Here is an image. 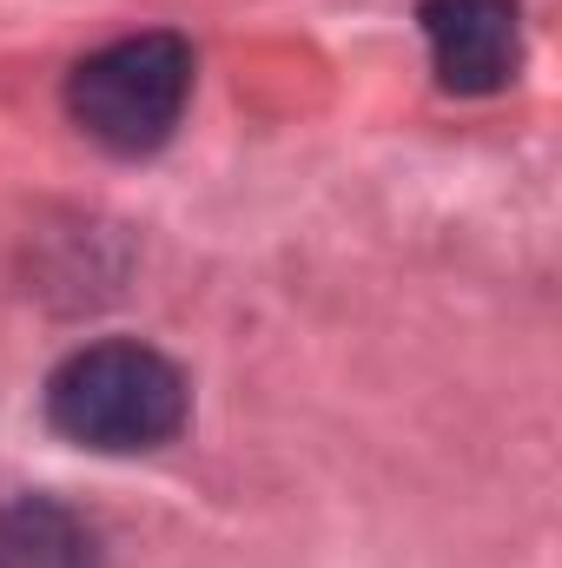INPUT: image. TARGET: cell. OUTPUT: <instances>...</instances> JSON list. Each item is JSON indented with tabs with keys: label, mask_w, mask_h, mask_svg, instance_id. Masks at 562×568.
Masks as SVG:
<instances>
[{
	"label": "cell",
	"mask_w": 562,
	"mask_h": 568,
	"mask_svg": "<svg viewBox=\"0 0 562 568\" xmlns=\"http://www.w3.org/2000/svg\"><path fill=\"white\" fill-rule=\"evenodd\" d=\"M185 410H192L185 371L159 357L152 344H127V337L73 351L47 377V424L67 443L107 449V456L172 443L185 429Z\"/></svg>",
	"instance_id": "6da1fadb"
},
{
	"label": "cell",
	"mask_w": 562,
	"mask_h": 568,
	"mask_svg": "<svg viewBox=\"0 0 562 568\" xmlns=\"http://www.w3.org/2000/svg\"><path fill=\"white\" fill-rule=\"evenodd\" d=\"M192 73L199 60L179 33H133V40L87 53L67 73V113L93 145L140 159V152H159L185 120Z\"/></svg>",
	"instance_id": "7a4b0ae2"
},
{
	"label": "cell",
	"mask_w": 562,
	"mask_h": 568,
	"mask_svg": "<svg viewBox=\"0 0 562 568\" xmlns=\"http://www.w3.org/2000/svg\"><path fill=\"white\" fill-rule=\"evenodd\" d=\"M430 67L450 93H503L523 67V7L516 0H423Z\"/></svg>",
	"instance_id": "3957f363"
},
{
	"label": "cell",
	"mask_w": 562,
	"mask_h": 568,
	"mask_svg": "<svg viewBox=\"0 0 562 568\" xmlns=\"http://www.w3.org/2000/svg\"><path fill=\"white\" fill-rule=\"evenodd\" d=\"M0 568H100V536L53 496H7Z\"/></svg>",
	"instance_id": "277c9868"
}]
</instances>
